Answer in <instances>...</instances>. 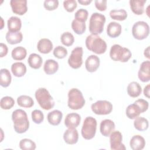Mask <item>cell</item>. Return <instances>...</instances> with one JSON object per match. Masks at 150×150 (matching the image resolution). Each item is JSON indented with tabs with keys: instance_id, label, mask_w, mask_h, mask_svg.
Here are the masks:
<instances>
[{
	"instance_id": "cell-36",
	"label": "cell",
	"mask_w": 150,
	"mask_h": 150,
	"mask_svg": "<svg viewBox=\"0 0 150 150\" xmlns=\"http://www.w3.org/2000/svg\"><path fill=\"white\" fill-rule=\"evenodd\" d=\"M19 148L22 150H34L36 149V144L32 140L24 138L19 142Z\"/></svg>"
},
{
	"instance_id": "cell-18",
	"label": "cell",
	"mask_w": 150,
	"mask_h": 150,
	"mask_svg": "<svg viewBox=\"0 0 150 150\" xmlns=\"http://www.w3.org/2000/svg\"><path fill=\"white\" fill-rule=\"evenodd\" d=\"M37 49L40 53L47 54L52 51L53 49V43L50 39L42 38L38 41Z\"/></svg>"
},
{
	"instance_id": "cell-44",
	"label": "cell",
	"mask_w": 150,
	"mask_h": 150,
	"mask_svg": "<svg viewBox=\"0 0 150 150\" xmlns=\"http://www.w3.org/2000/svg\"><path fill=\"white\" fill-rule=\"evenodd\" d=\"M135 104H136L141 109V112L143 113L144 112H145L149 107V103L147 101H146L144 99H138L135 102Z\"/></svg>"
},
{
	"instance_id": "cell-14",
	"label": "cell",
	"mask_w": 150,
	"mask_h": 150,
	"mask_svg": "<svg viewBox=\"0 0 150 150\" xmlns=\"http://www.w3.org/2000/svg\"><path fill=\"white\" fill-rule=\"evenodd\" d=\"M81 121L80 115L75 112L68 114L64 119V125L68 128H76Z\"/></svg>"
},
{
	"instance_id": "cell-46",
	"label": "cell",
	"mask_w": 150,
	"mask_h": 150,
	"mask_svg": "<svg viewBox=\"0 0 150 150\" xmlns=\"http://www.w3.org/2000/svg\"><path fill=\"white\" fill-rule=\"evenodd\" d=\"M0 49H1L0 57H3L5 56L8 53V47L5 44H4L3 43H0Z\"/></svg>"
},
{
	"instance_id": "cell-21",
	"label": "cell",
	"mask_w": 150,
	"mask_h": 150,
	"mask_svg": "<svg viewBox=\"0 0 150 150\" xmlns=\"http://www.w3.org/2000/svg\"><path fill=\"white\" fill-rule=\"evenodd\" d=\"M129 6L131 11L137 15H142L144 12V4L146 0H130Z\"/></svg>"
},
{
	"instance_id": "cell-13",
	"label": "cell",
	"mask_w": 150,
	"mask_h": 150,
	"mask_svg": "<svg viewBox=\"0 0 150 150\" xmlns=\"http://www.w3.org/2000/svg\"><path fill=\"white\" fill-rule=\"evenodd\" d=\"M150 62L146 60L143 62L139 67L138 73L139 79L142 82H148L150 80Z\"/></svg>"
},
{
	"instance_id": "cell-35",
	"label": "cell",
	"mask_w": 150,
	"mask_h": 150,
	"mask_svg": "<svg viewBox=\"0 0 150 150\" xmlns=\"http://www.w3.org/2000/svg\"><path fill=\"white\" fill-rule=\"evenodd\" d=\"M71 28L76 34L82 35L86 30V23L74 19L71 22Z\"/></svg>"
},
{
	"instance_id": "cell-45",
	"label": "cell",
	"mask_w": 150,
	"mask_h": 150,
	"mask_svg": "<svg viewBox=\"0 0 150 150\" xmlns=\"http://www.w3.org/2000/svg\"><path fill=\"white\" fill-rule=\"evenodd\" d=\"M96 8L100 11H104L107 9V0H96L94 1Z\"/></svg>"
},
{
	"instance_id": "cell-41",
	"label": "cell",
	"mask_w": 150,
	"mask_h": 150,
	"mask_svg": "<svg viewBox=\"0 0 150 150\" xmlns=\"http://www.w3.org/2000/svg\"><path fill=\"white\" fill-rule=\"evenodd\" d=\"M88 15V11L85 9L81 8L76 12L74 14V19L86 22V21L87 19Z\"/></svg>"
},
{
	"instance_id": "cell-26",
	"label": "cell",
	"mask_w": 150,
	"mask_h": 150,
	"mask_svg": "<svg viewBox=\"0 0 150 150\" xmlns=\"http://www.w3.org/2000/svg\"><path fill=\"white\" fill-rule=\"evenodd\" d=\"M11 71L12 74L17 77L23 76L26 72V67L22 62H15L11 66Z\"/></svg>"
},
{
	"instance_id": "cell-19",
	"label": "cell",
	"mask_w": 150,
	"mask_h": 150,
	"mask_svg": "<svg viewBox=\"0 0 150 150\" xmlns=\"http://www.w3.org/2000/svg\"><path fill=\"white\" fill-rule=\"evenodd\" d=\"M122 30L121 25L116 22H111L107 28V34L108 36L115 38L121 35Z\"/></svg>"
},
{
	"instance_id": "cell-9",
	"label": "cell",
	"mask_w": 150,
	"mask_h": 150,
	"mask_svg": "<svg viewBox=\"0 0 150 150\" xmlns=\"http://www.w3.org/2000/svg\"><path fill=\"white\" fill-rule=\"evenodd\" d=\"M112 108V104L107 100H98L91 105L92 111L97 115L109 114L111 112Z\"/></svg>"
},
{
	"instance_id": "cell-10",
	"label": "cell",
	"mask_w": 150,
	"mask_h": 150,
	"mask_svg": "<svg viewBox=\"0 0 150 150\" xmlns=\"http://www.w3.org/2000/svg\"><path fill=\"white\" fill-rule=\"evenodd\" d=\"M83 50L81 47L77 46L72 51L68 59V64L73 69L80 68L83 63Z\"/></svg>"
},
{
	"instance_id": "cell-20",
	"label": "cell",
	"mask_w": 150,
	"mask_h": 150,
	"mask_svg": "<svg viewBox=\"0 0 150 150\" xmlns=\"http://www.w3.org/2000/svg\"><path fill=\"white\" fill-rule=\"evenodd\" d=\"M129 145L133 150H141L145 145V139L139 135H134L130 140Z\"/></svg>"
},
{
	"instance_id": "cell-47",
	"label": "cell",
	"mask_w": 150,
	"mask_h": 150,
	"mask_svg": "<svg viewBox=\"0 0 150 150\" xmlns=\"http://www.w3.org/2000/svg\"><path fill=\"white\" fill-rule=\"evenodd\" d=\"M149 89H150V84H147L144 89V94L145 97H146L147 98H149L150 96H149Z\"/></svg>"
},
{
	"instance_id": "cell-5",
	"label": "cell",
	"mask_w": 150,
	"mask_h": 150,
	"mask_svg": "<svg viewBox=\"0 0 150 150\" xmlns=\"http://www.w3.org/2000/svg\"><path fill=\"white\" fill-rule=\"evenodd\" d=\"M132 54L129 49L122 47L121 45L115 44L111 47L110 56L114 61L127 62L131 57Z\"/></svg>"
},
{
	"instance_id": "cell-16",
	"label": "cell",
	"mask_w": 150,
	"mask_h": 150,
	"mask_svg": "<svg viewBox=\"0 0 150 150\" xmlns=\"http://www.w3.org/2000/svg\"><path fill=\"white\" fill-rule=\"evenodd\" d=\"M100 63V58L96 55L91 54L87 58L85 62L86 69L88 72H94L99 67Z\"/></svg>"
},
{
	"instance_id": "cell-15",
	"label": "cell",
	"mask_w": 150,
	"mask_h": 150,
	"mask_svg": "<svg viewBox=\"0 0 150 150\" xmlns=\"http://www.w3.org/2000/svg\"><path fill=\"white\" fill-rule=\"evenodd\" d=\"M115 124L113 121L110 119L102 120L100 125L101 134L104 137H108L115 129Z\"/></svg>"
},
{
	"instance_id": "cell-25",
	"label": "cell",
	"mask_w": 150,
	"mask_h": 150,
	"mask_svg": "<svg viewBox=\"0 0 150 150\" xmlns=\"http://www.w3.org/2000/svg\"><path fill=\"white\" fill-rule=\"evenodd\" d=\"M58 69L59 64L53 59H48L44 64L43 70L47 74H53L57 71Z\"/></svg>"
},
{
	"instance_id": "cell-29",
	"label": "cell",
	"mask_w": 150,
	"mask_h": 150,
	"mask_svg": "<svg viewBox=\"0 0 150 150\" xmlns=\"http://www.w3.org/2000/svg\"><path fill=\"white\" fill-rule=\"evenodd\" d=\"M125 113L127 117L131 120L135 119L138 117L141 112L139 107L134 103L133 104H129L126 108Z\"/></svg>"
},
{
	"instance_id": "cell-2",
	"label": "cell",
	"mask_w": 150,
	"mask_h": 150,
	"mask_svg": "<svg viewBox=\"0 0 150 150\" xmlns=\"http://www.w3.org/2000/svg\"><path fill=\"white\" fill-rule=\"evenodd\" d=\"M86 46L88 50L97 54H101L107 50V43L98 35H90L86 39Z\"/></svg>"
},
{
	"instance_id": "cell-23",
	"label": "cell",
	"mask_w": 150,
	"mask_h": 150,
	"mask_svg": "<svg viewBox=\"0 0 150 150\" xmlns=\"http://www.w3.org/2000/svg\"><path fill=\"white\" fill-rule=\"evenodd\" d=\"M8 31L16 32H19L22 26V22L20 18L17 16H11L7 22Z\"/></svg>"
},
{
	"instance_id": "cell-17",
	"label": "cell",
	"mask_w": 150,
	"mask_h": 150,
	"mask_svg": "<svg viewBox=\"0 0 150 150\" xmlns=\"http://www.w3.org/2000/svg\"><path fill=\"white\" fill-rule=\"evenodd\" d=\"M64 142L69 145L76 144L79 140V133L76 128H68L63 134Z\"/></svg>"
},
{
	"instance_id": "cell-12",
	"label": "cell",
	"mask_w": 150,
	"mask_h": 150,
	"mask_svg": "<svg viewBox=\"0 0 150 150\" xmlns=\"http://www.w3.org/2000/svg\"><path fill=\"white\" fill-rule=\"evenodd\" d=\"M10 5L12 12L15 14L22 15L28 11L26 0H11Z\"/></svg>"
},
{
	"instance_id": "cell-3",
	"label": "cell",
	"mask_w": 150,
	"mask_h": 150,
	"mask_svg": "<svg viewBox=\"0 0 150 150\" xmlns=\"http://www.w3.org/2000/svg\"><path fill=\"white\" fill-rule=\"evenodd\" d=\"M35 96L38 104L43 109L49 110L54 106V101L46 88H39L36 90Z\"/></svg>"
},
{
	"instance_id": "cell-38",
	"label": "cell",
	"mask_w": 150,
	"mask_h": 150,
	"mask_svg": "<svg viewBox=\"0 0 150 150\" xmlns=\"http://www.w3.org/2000/svg\"><path fill=\"white\" fill-rule=\"evenodd\" d=\"M15 104L13 98L10 96H5L1 99L0 105L3 110H9Z\"/></svg>"
},
{
	"instance_id": "cell-42",
	"label": "cell",
	"mask_w": 150,
	"mask_h": 150,
	"mask_svg": "<svg viewBox=\"0 0 150 150\" xmlns=\"http://www.w3.org/2000/svg\"><path fill=\"white\" fill-rule=\"evenodd\" d=\"M63 6L68 12H72L77 8V4L75 0H66L63 1Z\"/></svg>"
},
{
	"instance_id": "cell-37",
	"label": "cell",
	"mask_w": 150,
	"mask_h": 150,
	"mask_svg": "<svg viewBox=\"0 0 150 150\" xmlns=\"http://www.w3.org/2000/svg\"><path fill=\"white\" fill-rule=\"evenodd\" d=\"M60 40L63 45L66 46H70L74 42V38L70 32H65L61 35Z\"/></svg>"
},
{
	"instance_id": "cell-30",
	"label": "cell",
	"mask_w": 150,
	"mask_h": 150,
	"mask_svg": "<svg viewBox=\"0 0 150 150\" xmlns=\"http://www.w3.org/2000/svg\"><path fill=\"white\" fill-rule=\"evenodd\" d=\"M12 77L7 69H1L0 71V84L3 87H8L11 83Z\"/></svg>"
},
{
	"instance_id": "cell-22",
	"label": "cell",
	"mask_w": 150,
	"mask_h": 150,
	"mask_svg": "<svg viewBox=\"0 0 150 150\" xmlns=\"http://www.w3.org/2000/svg\"><path fill=\"white\" fill-rule=\"evenodd\" d=\"M63 114L62 111L58 110H54L49 112L47 119L49 123L52 125H58L62 119Z\"/></svg>"
},
{
	"instance_id": "cell-1",
	"label": "cell",
	"mask_w": 150,
	"mask_h": 150,
	"mask_svg": "<svg viewBox=\"0 0 150 150\" xmlns=\"http://www.w3.org/2000/svg\"><path fill=\"white\" fill-rule=\"evenodd\" d=\"M13 128L16 132L22 134L25 132L29 127V121L26 112L22 109H17L12 114Z\"/></svg>"
},
{
	"instance_id": "cell-27",
	"label": "cell",
	"mask_w": 150,
	"mask_h": 150,
	"mask_svg": "<svg viewBox=\"0 0 150 150\" xmlns=\"http://www.w3.org/2000/svg\"><path fill=\"white\" fill-rule=\"evenodd\" d=\"M6 40L9 44L15 45L22 42L23 35L21 32H12L8 31L5 36Z\"/></svg>"
},
{
	"instance_id": "cell-48",
	"label": "cell",
	"mask_w": 150,
	"mask_h": 150,
	"mask_svg": "<svg viewBox=\"0 0 150 150\" xmlns=\"http://www.w3.org/2000/svg\"><path fill=\"white\" fill-rule=\"evenodd\" d=\"M78 2L79 3H80L83 5H88L92 2V1L91 0H78Z\"/></svg>"
},
{
	"instance_id": "cell-6",
	"label": "cell",
	"mask_w": 150,
	"mask_h": 150,
	"mask_svg": "<svg viewBox=\"0 0 150 150\" xmlns=\"http://www.w3.org/2000/svg\"><path fill=\"white\" fill-rule=\"evenodd\" d=\"M105 22V17L104 15L98 12L92 13L89 21V31L92 35L101 34L104 30Z\"/></svg>"
},
{
	"instance_id": "cell-8",
	"label": "cell",
	"mask_w": 150,
	"mask_h": 150,
	"mask_svg": "<svg viewBox=\"0 0 150 150\" xmlns=\"http://www.w3.org/2000/svg\"><path fill=\"white\" fill-rule=\"evenodd\" d=\"M132 34L134 38L138 40H143L146 38L149 34V26L144 21L135 22L132 28Z\"/></svg>"
},
{
	"instance_id": "cell-28",
	"label": "cell",
	"mask_w": 150,
	"mask_h": 150,
	"mask_svg": "<svg viewBox=\"0 0 150 150\" xmlns=\"http://www.w3.org/2000/svg\"><path fill=\"white\" fill-rule=\"evenodd\" d=\"M43 59L42 57L36 53H32L29 55L28 63L29 66L34 69H39L42 64Z\"/></svg>"
},
{
	"instance_id": "cell-34",
	"label": "cell",
	"mask_w": 150,
	"mask_h": 150,
	"mask_svg": "<svg viewBox=\"0 0 150 150\" xmlns=\"http://www.w3.org/2000/svg\"><path fill=\"white\" fill-rule=\"evenodd\" d=\"M110 16L112 19L122 21L127 18V12L124 9H113L110 12Z\"/></svg>"
},
{
	"instance_id": "cell-33",
	"label": "cell",
	"mask_w": 150,
	"mask_h": 150,
	"mask_svg": "<svg viewBox=\"0 0 150 150\" xmlns=\"http://www.w3.org/2000/svg\"><path fill=\"white\" fill-rule=\"evenodd\" d=\"M17 103L19 106L24 108H30L34 105L33 98L26 95H22L18 97Z\"/></svg>"
},
{
	"instance_id": "cell-40",
	"label": "cell",
	"mask_w": 150,
	"mask_h": 150,
	"mask_svg": "<svg viewBox=\"0 0 150 150\" xmlns=\"http://www.w3.org/2000/svg\"><path fill=\"white\" fill-rule=\"evenodd\" d=\"M32 121L38 124L42 123L44 120V115L43 112L39 110H35L31 114Z\"/></svg>"
},
{
	"instance_id": "cell-24",
	"label": "cell",
	"mask_w": 150,
	"mask_h": 150,
	"mask_svg": "<svg viewBox=\"0 0 150 150\" xmlns=\"http://www.w3.org/2000/svg\"><path fill=\"white\" fill-rule=\"evenodd\" d=\"M128 94L133 98L138 97L142 92V87L140 84L136 81H132L129 83L127 86Z\"/></svg>"
},
{
	"instance_id": "cell-7",
	"label": "cell",
	"mask_w": 150,
	"mask_h": 150,
	"mask_svg": "<svg viewBox=\"0 0 150 150\" xmlns=\"http://www.w3.org/2000/svg\"><path fill=\"white\" fill-rule=\"evenodd\" d=\"M97 121L92 117H87L83 122L81 128V135L85 139H91L96 135Z\"/></svg>"
},
{
	"instance_id": "cell-32",
	"label": "cell",
	"mask_w": 150,
	"mask_h": 150,
	"mask_svg": "<svg viewBox=\"0 0 150 150\" xmlns=\"http://www.w3.org/2000/svg\"><path fill=\"white\" fill-rule=\"evenodd\" d=\"M134 126L137 130L144 131L148 128L149 122L146 118L138 116L135 118L134 121Z\"/></svg>"
},
{
	"instance_id": "cell-11",
	"label": "cell",
	"mask_w": 150,
	"mask_h": 150,
	"mask_svg": "<svg viewBox=\"0 0 150 150\" xmlns=\"http://www.w3.org/2000/svg\"><path fill=\"white\" fill-rule=\"evenodd\" d=\"M122 135L119 131H112L110 135V148L112 150H125L126 148L122 142Z\"/></svg>"
},
{
	"instance_id": "cell-49",
	"label": "cell",
	"mask_w": 150,
	"mask_h": 150,
	"mask_svg": "<svg viewBox=\"0 0 150 150\" xmlns=\"http://www.w3.org/2000/svg\"><path fill=\"white\" fill-rule=\"evenodd\" d=\"M144 54L145 56V57L148 58V59L150 58L149 57V46H148L144 50Z\"/></svg>"
},
{
	"instance_id": "cell-4",
	"label": "cell",
	"mask_w": 150,
	"mask_h": 150,
	"mask_svg": "<svg viewBox=\"0 0 150 150\" xmlns=\"http://www.w3.org/2000/svg\"><path fill=\"white\" fill-rule=\"evenodd\" d=\"M85 104V100L80 90L73 88L68 93V107L74 110L81 109Z\"/></svg>"
},
{
	"instance_id": "cell-31",
	"label": "cell",
	"mask_w": 150,
	"mask_h": 150,
	"mask_svg": "<svg viewBox=\"0 0 150 150\" xmlns=\"http://www.w3.org/2000/svg\"><path fill=\"white\" fill-rule=\"evenodd\" d=\"M27 54L26 49L22 46H17L13 49L11 52L12 57L15 60H23Z\"/></svg>"
},
{
	"instance_id": "cell-50",
	"label": "cell",
	"mask_w": 150,
	"mask_h": 150,
	"mask_svg": "<svg viewBox=\"0 0 150 150\" xmlns=\"http://www.w3.org/2000/svg\"><path fill=\"white\" fill-rule=\"evenodd\" d=\"M1 22H2V23H1V29H3V26H4V20L2 19V18H1Z\"/></svg>"
},
{
	"instance_id": "cell-39",
	"label": "cell",
	"mask_w": 150,
	"mask_h": 150,
	"mask_svg": "<svg viewBox=\"0 0 150 150\" xmlns=\"http://www.w3.org/2000/svg\"><path fill=\"white\" fill-rule=\"evenodd\" d=\"M53 55L57 59H62L67 55V50L62 46H56L53 50Z\"/></svg>"
},
{
	"instance_id": "cell-43",
	"label": "cell",
	"mask_w": 150,
	"mask_h": 150,
	"mask_svg": "<svg viewBox=\"0 0 150 150\" xmlns=\"http://www.w3.org/2000/svg\"><path fill=\"white\" fill-rule=\"evenodd\" d=\"M44 7L48 11H53L59 6V1L57 0H45L43 3Z\"/></svg>"
}]
</instances>
